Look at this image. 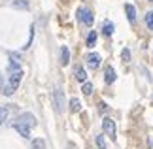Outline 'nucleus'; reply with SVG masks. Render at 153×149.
<instances>
[{"mask_svg": "<svg viewBox=\"0 0 153 149\" xmlns=\"http://www.w3.org/2000/svg\"><path fill=\"white\" fill-rule=\"evenodd\" d=\"M95 144H97L98 149H106V140H104V136H102V134H98L97 138H95Z\"/></svg>", "mask_w": 153, "mask_h": 149, "instance_id": "obj_19", "label": "nucleus"}, {"mask_svg": "<svg viewBox=\"0 0 153 149\" xmlns=\"http://www.w3.org/2000/svg\"><path fill=\"white\" fill-rule=\"evenodd\" d=\"M70 62V49L66 45H62L61 47V64L62 66H66V64Z\"/></svg>", "mask_w": 153, "mask_h": 149, "instance_id": "obj_9", "label": "nucleus"}, {"mask_svg": "<svg viewBox=\"0 0 153 149\" xmlns=\"http://www.w3.org/2000/svg\"><path fill=\"white\" fill-rule=\"evenodd\" d=\"M98 106H100V111H108V104H106V102H100Z\"/></svg>", "mask_w": 153, "mask_h": 149, "instance_id": "obj_24", "label": "nucleus"}, {"mask_svg": "<svg viewBox=\"0 0 153 149\" xmlns=\"http://www.w3.org/2000/svg\"><path fill=\"white\" fill-rule=\"evenodd\" d=\"M2 93H4V94H6V96H11V94H13V93H15V91H13V89H11V87H10V85H6V87H4V91H2Z\"/></svg>", "mask_w": 153, "mask_h": 149, "instance_id": "obj_23", "label": "nucleus"}, {"mask_svg": "<svg viewBox=\"0 0 153 149\" xmlns=\"http://www.w3.org/2000/svg\"><path fill=\"white\" fill-rule=\"evenodd\" d=\"M76 79L81 81V83H85V81H87V72H85V68L76 66Z\"/></svg>", "mask_w": 153, "mask_h": 149, "instance_id": "obj_12", "label": "nucleus"}, {"mask_svg": "<svg viewBox=\"0 0 153 149\" xmlns=\"http://www.w3.org/2000/svg\"><path fill=\"white\" fill-rule=\"evenodd\" d=\"M81 93H83L85 96H91V94H93V83H89V81H85L83 85H81Z\"/></svg>", "mask_w": 153, "mask_h": 149, "instance_id": "obj_16", "label": "nucleus"}, {"mask_svg": "<svg viewBox=\"0 0 153 149\" xmlns=\"http://www.w3.org/2000/svg\"><path fill=\"white\" fill-rule=\"evenodd\" d=\"M102 32L106 34V36H111V34H114V23L106 21V23H104V27H102Z\"/></svg>", "mask_w": 153, "mask_h": 149, "instance_id": "obj_17", "label": "nucleus"}, {"mask_svg": "<svg viewBox=\"0 0 153 149\" xmlns=\"http://www.w3.org/2000/svg\"><path fill=\"white\" fill-rule=\"evenodd\" d=\"M87 62H89L91 68H98L100 66V55L98 53H89L87 55Z\"/></svg>", "mask_w": 153, "mask_h": 149, "instance_id": "obj_8", "label": "nucleus"}, {"mask_svg": "<svg viewBox=\"0 0 153 149\" xmlns=\"http://www.w3.org/2000/svg\"><path fill=\"white\" fill-rule=\"evenodd\" d=\"M146 25H148L149 30H153V11H148V13H146Z\"/></svg>", "mask_w": 153, "mask_h": 149, "instance_id": "obj_21", "label": "nucleus"}, {"mask_svg": "<svg viewBox=\"0 0 153 149\" xmlns=\"http://www.w3.org/2000/svg\"><path fill=\"white\" fill-rule=\"evenodd\" d=\"M30 149H45V140H42V138H34Z\"/></svg>", "mask_w": 153, "mask_h": 149, "instance_id": "obj_15", "label": "nucleus"}, {"mask_svg": "<svg viewBox=\"0 0 153 149\" xmlns=\"http://www.w3.org/2000/svg\"><path fill=\"white\" fill-rule=\"evenodd\" d=\"M117 79V76H115V70L111 68V66H106V72H104V81L108 83V85H111Z\"/></svg>", "mask_w": 153, "mask_h": 149, "instance_id": "obj_7", "label": "nucleus"}, {"mask_svg": "<svg viewBox=\"0 0 153 149\" xmlns=\"http://www.w3.org/2000/svg\"><path fill=\"white\" fill-rule=\"evenodd\" d=\"M121 59L125 62H131V49H127V47H125V49L121 51Z\"/></svg>", "mask_w": 153, "mask_h": 149, "instance_id": "obj_22", "label": "nucleus"}, {"mask_svg": "<svg viewBox=\"0 0 153 149\" xmlns=\"http://www.w3.org/2000/svg\"><path fill=\"white\" fill-rule=\"evenodd\" d=\"M102 128H104V132L108 134V138L117 140V127H115V121H114V119L104 117L102 119Z\"/></svg>", "mask_w": 153, "mask_h": 149, "instance_id": "obj_2", "label": "nucleus"}, {"mask_svg": "<svg viewBox=\"0 0 153 149\" xmlns=\"http://www.w3.org/2000/svg\"><path fill=\"white\" fill-rule=\"evenodd\" d=\"M19 61H10V64H8V72L10 74H13V72H19Z\"/></svg>", "mask_w": 153, "mask_h": 149, "instance_id": "obj_18", "label": "nucleus"}, {"mask_svg": "<svg viewBox=\"0 0 153 149\" xmlns=\"http://www.w3.org/2000/svg\"><path fill=\"white\" fill-rule=\"evenodd\" d=\"M95 42H97V32L91 30L89 36H87V47H93V45H95Z\"/></svg>", "mask_w": 153, "mask_h": 149, "instance_id": "obj_20", "label": "nucleus"}, {"mask_svg": "<svg viewBox=\"0 0 153 149\" xmlns=\"http://www.w3.org/2000/svg\"><path fill=\"white\" fill-rule=\"evenodd\" d=\"M17 123H25L32 128V127H36V117H34L32 113H21L19 119H17Z\"/></svg>", "mask_w": 153, "mask_h": 149, "instance_id": "obj_6", "label": "nucleus"}, {"mask_svg": "<svg viewBox=\"0 0 153 149\" xmlns=\"http://www.w3.org/2000/svg\"><path fill=\"white\" fill-rule=\"evenodd\" d=\"M21 79H23V70H19V72H13V74H10V79H8V85L13 89L19 87V83H21Z\"/></svg>", "mask_w": 153, "mask_h": 149, "instance_id": "obj_5", "label": "nucleus"}, {"mask_svg": "<svg viewBox=\"0 0 153 149\" xmlns=\"http://www.w3.org/2000/svg\"><path fill=\"white\" fill-rule=\"evenodd\" d=\"M11 6L15 10H28V0H11Z\"/></svg>", "mask_w": 153, "mask_h": 149, "instance_id": "obj_13", "label": "nucleus"}, {"mask_svg": "<svg viewBox=\"0 0 153 149\" xmlns=\"http://www.w3.org/2000/svg\"><path fill=\"white\" fill-rule=\"evenodd\" d=\"M13 130H15V132H19L21 138H25V140L30 138V127L25 125V123H15L13 125Z\"/></svg>", "mask_w": 153, "mask_h": 149, "instance_id": "obj_4", "label": "nucleus"}, {"mask_svg": "<svg viewBox=\"0 0 153 149\" xmlns=\"http://www.w3.org/2000/svg\"><path fill=\"white\" fill-rule=\"evenodd\" d=\"M78 19L83 23V25L91 27L93 21H95V17H93V11H91L89 8H79V10H78Z\"/></svg>", "mask_w": 153, "mask_h": 149, "instance_id": "obj_3", "label": "nucleus"}, {"mask_svg": "<svg viewBox=\"0 0 153 149\" xmlns=\"http://www.w3.org/2000/svg\"><path fill=\"white\" fill-rule=\"evenodd\" d=\"M68 110L72 111V113H79L81 111V102L78 98H72L70 100V104H68Z\"/></svg>", "mask_w": 153, "mask_h": 149, "instance_id": "obj_11", "label": "nucleus"}, {"mask_svg": "<svg viewBox=\"0 0 153 149\" xmlns=\"http://www.w3.org/2000/svg\"><path fill=\"white\" fill-rule=\"evenodd\" d=\"M53 104H55L57 113H62L64 111L66 102H64V91H62L61 87H55V89H53Z\"/></svg>", "mask_w": 153, "mask_h": 149, "instance_id": "obj_1", "label": "nucleus"}, {"mask_svg": "<svg viewBox=\"0 0 153 149\" xmlns=\"http://www.w3.org/2000/svg\"><path fill=\"white\" fill-rule=\"evenodd\" d=\"M149 2H153V0H149Z\"/></svg>", "mask_w": 153, "mask_h": 149, "instance_id": "obj_25", "label": "nucleus"}, {"mask_svg": "<svg viewBox=\"0 0 153 149\" xmlns=\"http://www.w3.org/2000/svg\"><path fill=\"white\" fill-rule=\"evenodd\" d=\"M8 115H10V108L8 106H2V108H0V125H4L8 121Z\"/></svg>", "mask_w": 153, "mask_h": 149, "instance_id": "obj_14", "label": "nucleus"}, {"mask_svg": "<svg viewBox=\"0 0 153 149\" xmlns=\"http://www.w3.org/2000/svg\"><path fill=\"white\" fill-rule=\"evenodd\" d=\"M125 11H127V17H128L131 23L136 21V8H134L132 4H125Z\"/></svg>", "mask_w": 153, "mask_h": 149, "instance_id": "obj_10", "label": "nucleus"}]
</instances>
